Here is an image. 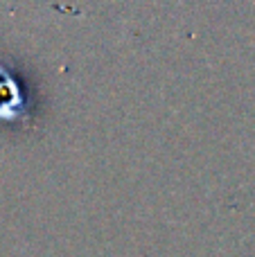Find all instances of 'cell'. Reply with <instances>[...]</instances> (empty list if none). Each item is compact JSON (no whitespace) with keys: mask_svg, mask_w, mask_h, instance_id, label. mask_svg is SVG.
<instances>
[{"mask_svg":"<svg viewBox=\"0 0 255 257\" xmlns=\"http://www.w3.org/2000/svg\"><path fill=\"white\" fill-rule=\"evenodd\" d=\"M25 113V97L21 86L0 66V120H18Z\"/></svg>","mask_w":255,"mask_h":257,"instance_id":"obj_1","label":"cell"}]
</instances>
